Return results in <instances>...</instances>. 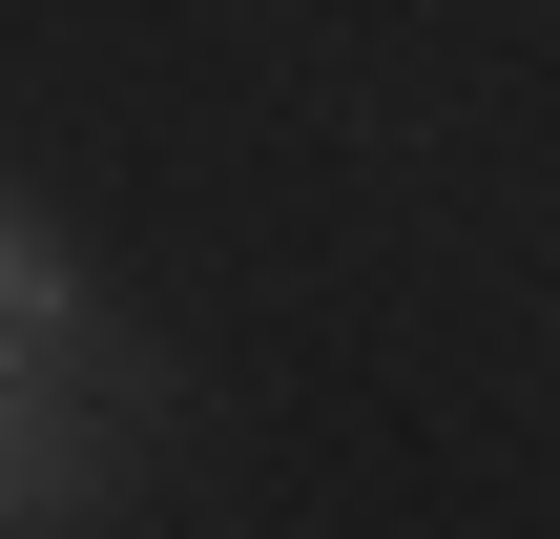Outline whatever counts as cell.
Segmentation results:
<instances>
[{"label":"cell","instance_id":"6da1fadb","mask_svg":"<svg viewBox=\"0 0 560 539\" xmlns=\"http://www.w3.org/2000/svg\"><path fill=\"white\" fill-rule=\"evenodd\" d=\"M83 312H104V291H83V249H62V208H21V187H0V374H21L42 332H83Z\"/></svg>","mask_w":560,"mask_h":539},{"label":"cell","instance_id":"7a4b0ae2","mask_svg":"<svg viewBox=\"0 0 560 539\" xmlns=\"http://www.w3.org/2000/svg\"><path fill=\"white\" fill-rule=\"evenodd\" d=\"M0 539H42V519H21V499H0Z\"/></svg>","mask_w":560,"mask_h":539}]
</instances>
